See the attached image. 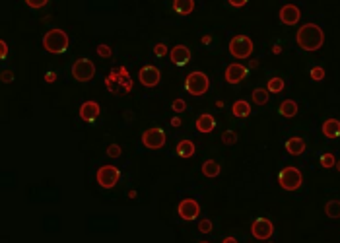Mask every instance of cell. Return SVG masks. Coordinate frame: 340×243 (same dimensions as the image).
Wrapping results in <instances>:
<instances>
[{"instance_id": "cell-10", "label": "cell", "mask_w": 340, "mask_h": 243, "mask_svg": "<svg viewBox=\"0 0 340 243\" xmlns=\"http://www.w3.org/2000/svg\"><path fill=\"white\" fill-rule=\"evenodd\" d=\"M251 234L255 240H270L272 234H274V224L268 220V218H257L251 226Z\"/></svg>"}, {"instance_id": "cell-7", "label": "cell", "mask_w": 340, "mask_h": 243, "mask_svg": "<svg viewBox=\"0 0 340 243\" xmlns=\"http://www.w3.org/2000/svg\"><path fill=\"white\" fill-rule=\"evenodd\" d=\"M119 177H121V171L115 166H101L95 173V179L103 189H113L119 183Z\"/></svg>"}, {"instance_id": "cell-12", "label": "cell", "mask_w": 340, "mask_h": 243, "mask_svg": "<svg viewBox=\"0 0 340 243\" xmlns=\"http://www.w3.org/2000/svg\"><path fill=\"white\" fill-rule=\"evenodd\" d=\"M247 74H249V68H247V66L233 62V64H229V66L226 68L224 78H226V82H227V84H239L241 80H245V78H247Z\"/></svg>"}, {"instance_id": "cell-28", "label": "cell", "mask_w": 340, "mask_h": 243, "mask_svg": "<svg viewBox=\"0 0 340 243\" xmlns=\"http://www.w3.org/2000/svg\"><path fill=\"white\" fill-rule=\"evenodd\" d=\"M319 162H321V166H323L325 169H329V168H335V166H337V160H335V156H333V154H323V156L319 158Z\"/></svg>"}, {"instance_id": "cell-30", "label": "cell", "mask_w": 340, "mask_h": 243, "mask_svg": "<svg viewBox=\"0 0 340 243\" xmlns=\"http://www.w3.org/2000/svg\"><path fill=\"white\" fill-rule=\"evenodd\" d=\"M121 154H123V150H121L119 144H111V146H107V156H109V158H119Z\"/></svg>"}, {"instance_id": "cell-22", "label": "cell", "mask_w": 340, "mask_h": 243, "mask_svg": "<svg viewBox=\"0 0 340 243\" xmlns=\"http://www.w3.org/2000/svg\"><path fill=\"white\" fill-rule=\"evenodd\" d=\"M220 162H216V160H206L204 164H202V175L204 177H210V179H214V177H218L220 175Z\"/></svg>"}, {"instance_id": "cell-2", "label": "cell", "mask_w": 340, "mask_h": 243, "mask_svg": "<svg viewBox=\"0 0 340 243\" xmlns=\"http://www.w3.org/2000/svg\"><path fill=\"white\" fill-rule=\"evenodd\" d=\"M43 47L51 55H62V53H66V49H68V35H66V31H62L58 27L49 29L43 35Z\"/></svg>"}, {"instance_id": "cell-9", "label": "cell", "mask_w": 340, "mask_h": 243, "mask_svg": "<svg viewBox=\"0 0 340 243\" xmlns=\"http://www.w3.org/2000/svg\"><path fill=\"white\" fill-rule=\"evenodd\" d=\"M138 80H140V84L146 86V88H156V86L160 84V80H162V72H160L158 66L146 64V66L140 68V72H138Z\"/></svg>"}, {"instance_id": "cell-27", "label": "cell", "mask_w": 340, "mask_h": 243, "mask_svg": "<svg viewBox=\"0 0 340 243\" xmlns=\"http://www.w3.org/2000/svg\"><path fill=\"white\" fill-rule=\"evenodd\" d=\"M309 76H311V80L321 82V80H325V68H323V66H313V68L309 70Z\"/></svg>"}, {"instance_id": "cell-34", "label": "cell", "mask_w": 340, "mask_h": 243, "mask_svg": "<svg viewBox=\"0 0 340 243\" xmlns=\"http://www.w3.org/2000/svg\"><path fill=\"white\" fill-rule=\"evenodd\" d=\"M25 4L33 10H39V8H45L49 4V0H25Z\"/></svg>"}, {"instance_id": "cell-25", "label": "cell", "mask_w": 340, "mask_h": 243, "mask_svg": "<svg viewBox=\"0 0 340 243\" xmlns=\"http://www.w3.org/2000/svg\"><path fill=\"white\" fill-rule=\"evenodd\" d=\"M325 214L329 218H340V201H329L325 205Z\"/></svg>"}, {"instance_id": "cell-33", "label": "cell", "mask_w": 340, "mask_h": 243, "mask_svg": "<svg viewBox=\"0 0 340 243\" xmlns=\"http://www.w3.org/2000/svg\"><path fill=\"white\" fill-rule=\"evenodd\" d=\"M198 230H200L202 234H210V232H212V222H210L208 218L200 220V222H198Z\"/></svg>"}, {"instance_id": "cell-35", "label": "cell", "mask_w": 340, "mask_h": 243, "mask_svg": "<svg viewBox=\"0 0 340 243\" xmlns=\"http://www.w3.org/2000/svg\"><path fill=\"white\" fill-rule=\"evenodd\" d=\"M97 55L103 56V58H109L111 56V47L109 45H97Z\"/></svg>"}, {"instance_id": "cell-29", "label": "cell", "mask_w": 340, "mask_h": 243, "mask_svg": "<svg viewBox=\"0 0 340 243\" xmlns=\"http://www.w3.org/2000/svg\"><path fill=\"white\" fill-rule=\"evenodd\" d=\"M222 142H224L226 146H231V144L237 142V134H235L233 131H226V132L222 134Z\"/></svg>"}, {"instance_id": "cell-19", "label": "cell", "mask_w": 340, "mask_h": 243, "mask_svg": "<svg viewBox=\"0 0 340 243\" xmlns=\"http://www.w3.org/2000/svg\"><path fill=\"white\" fill-rule=\"evenodd\" d=\"M231 115L237 117V119H245L251 115V103H247L245 99H237L233 105H231Z\"/></svg>"}, {"instance_id": "cell-4", "label": "cell", "mask_w": 340, "mask_h": 243, "mask_svg": "<svg viewBox=\"0 0 340 243\" xmlns=\"http://www.w3.org/2000/svg\"><path fill=\"white\" fill-rule=\"evenodd\" d=\"M227 49H229V55L235 56V58H249L253 55V51H255V45H253L251 37L235 35V37H231Z\"/></svg>"}, {"instance_id": "cell-32", "label": "cell", "mask_w": 340, "mask_h": 243, "mask_svg": "<svg viewBox=\"0 0 340 243\" xmlns=\"http://www.w3.org/2000/svg\"><path fill=\"white\" fill-rule=\"evenodd\" d=\"M171 109H173L175 113H183V111L187 109V103H185V99H175V101L171 103Z\"/></svg>"}, {"instance_id": "cell-18", "label": "cell", "mask_w": 340, "mask_h": 243, "mask_svg": "<svg viewBox=\"0 0 340 243\" xmlns=\"http://www.w3.org/2000/svg\"><path fill=\"white\" fill-rule=\"evenodd\" d=\"M321 131L327 138H340V121L339 119H327L321 127Z\"/></svg>"}, {"instance_id": "cell-31", "label": "cell", "mask_w": 340, "mask_h": 243, "mask_svg": "<svg viewBox=\"0 0 340 243\" xmlns=\"http://www.w3.org/2000/svg\"><path fill=\"white\" fill-rule=\"evenodd\" d=\"M154 55H156L158 58H164V56L168 55V47H166V43H158V45L154 47Z\"/></svg>"}, {"instance_id": "cell-21", "label": "cell", "mask_w": 340, "mask_h": 243, "mask_svg": "<svg viewBox=\"0 0 340 243\" xmlns=\"http://www.w3.org/2000/svg\"><path fill=\"white\" fill-rule=\"evenodd\" d=\"M194 144H192V140H179V144H177V148H175V152H177V156L179 158H192L194 156Z\"/></svg>"}, {"instance_id": "cell-8", "label": "cell", "mask_w": 340, "mask_h": 243, "mask_svg": "<svg viewBox=\"0 0 340 243\" xmlns=\"http://www.w3.org/2000/svg\"><path fill=\"white\" fill-rule=\"evenodd\" d=\"M142 144L148 150H160V148H164V144H166V132H164V129H160V127L146 129L142 132Z\"/></svg>"}, {"instance_id": "cell-37", "label": "cell", "mask_w": 340, "mask_h": 243, "mask_svg": "<svg viewBox=\"0 0 340 243\" xmlns=\"http://www.w3.org/2000/svg\"><path fill=\"white\" fill-rule=\"evenodd\" d=\"M8 56V45H6V41H0V58L4 60Z\"/></svg>"}, {"instance_id": "cell-13", "label": "cell", "mask_w": 340, "mask_h": 243, "mask_svg": "<svg viewBox=\"0 0 340 243\" xmlns=\"http://www.w3.org/2000/svg\"><path fill=\"white\" fill-rule=\"evenodd\" d=\"M278 18H280V21L284 25H296L300 21V18H302V10L296 4H286V6L280 8Z\"/></svg>"}, {"instance_id": "cell-36", "label": "cell", "mask_w": 340, "mask_h": 243, "mask_svg": "<svg viewBox=\"0 0 340 243\" xmlns=\"http://www.w3.org/2000/svg\"><path fill=\"white\" fill-rule=\"evenodd\" d=\"M12 80H14V72H12V70H4V72H2V82L8 84V82H12Z\"/></svg>"}, {"instance_id": "cell-3", "label": "cell", "mask_w": 340, "mask_h": 243, "mask_svg": "<svg viewBox=\"0 0 340 243\" xmlns=\"http://www.w3.org/2000/svg\"><path fill=\"white\" fill-rule=\"evenodd\" d=\"M208 88H210V80L200 70H194L185 78V90L190 95H204L208 92Z\"/></svg>"}, {"instance_id": "cell-38", "label": "cell", "mask_w": 340, "mask_h": 243, "mask_svg": "<svg viewBox=\"0 0 340 243\" xmlns=\"http://www.w3.org/2000/svg\"><path fill=\"white\" fill-rule=\"evenodd\" d=\"M227 2H229L233 8H243V6H247L249 0H227Z\"/></svg>"}, {"instance_id": "cell-20", "label": "cell", "mask_w": 340, "mask_h": 243, "mask_svg": "<svg viewBox=\"0 0 340 243\" xmlns=\"http://www.w3.org/2000/svg\"><path fill=\"white\" fill-rule=\"evenodd\" d=\"M278 115H282V117H286V119L296 117V115H298V103H296L294 99H284V101L280 103V107H278Z\"/></svg>"}, {"instance_id": "cell-40", "label": "cell", "mask_w": 340, "mask_h": 243, "mask_svg": "<svg viewBox=\"0 0 340 243\" xmlns=\"http://www.w3.org/2000/svg\"><path fill=\"white\" fill-rule=\"evenodd\" d=\"M55 78H57L55 72H47V74H45V82H55Z\"/></svg>"}, {"instance_id": "cell-6", "label": "cell", "mask_w": 340, "mask_h": 243, "mask_svg": "<svg viewBox=\"0 0 340 243\" xmlns=\"http://www.w3.org/2000/svg\"><path fill=\"white\" fill-rule=\"evenodd\" d=\"M72 76L78 82H90L95 76V64L90 58H78L72 64Z\"/></svg>"}, {"instance_id": "cell-23", "label": "cell", "mask_w": 340, "mask_h": 243, "mask_svg": "<svg viewBox=\"0 0 340 243\" xmlns=\"http://www.w3.org/2000/svg\"><path fill=\"white\" fill-rule=\"evenodd\" d=\"M173 10L181 16H187L194 10V0H173Z\"/></svg>"}, {"instance_id": "cell-45", "label": "cell", "mask_w": 340, "mask_h": 243, "mask_svg": "<svg viewBox=\"0 0 340 243\" xmlns=\"http://www.w3.org/2000/svg\"><path fill=\"white\" fill-rule=\"evenodd\" d=\"M337 169L340 171V162H337Z\"/></svg>"}, {"instance_id": "cell-17", "label": "cell", "mask_w": 340, "mask_h": 243, "mask_svg": "<svg viewBox=\"0 0 340 243\" xmlns=\"http://www.w3.org/2000/svg\"><path fill=\"white\" fill-rule=\"evenodd\" d=\"M286 152L292 154V156H302L305 152V140L300 138V136H294V138H288L286 144H284Z\"/></svg>"}, {"instance_id": "cell-15", "label": "cell", "mask_w": 340, "mask_h": 243, "mask_svg": "<svg viewBox=\"0 0 340 243\" xmlns=\"http://www.w3.org/2000/svg\"><path fill=\"white\" fill-rule=\"evenodd\" d=\"M170 58L175 66H185L190 60V51L185 45H175L170 51Z\"/></svg>"}, {"instance_id": "cell-44", "label": "cell", "mask_w": 340, "mask_h": 243, "mask_svg": "<svg viewBox=\"0 0 340 243\" xmlns=\"http://www.w3.org/2000/svg\"><path fill=\"white\" fill-rule=\"evenodd\" d=\"M129 197L131 199H136V191H129Z\"/></svg>"}, {"instance_id": "cell-14", "label": "cell", "mask_w": 340, "mask_h": 243, "mask_svg": "<svg viewBox=\"0 0 340 243\" xmlns=\"http://www.w3.org/2000/svg\"><path fill=\"white\" fill-rule=\"evenodd\" d=\"M99 103L97 101H84L82 105H80V119L82 121H86V123H94L97 117H99Z\"/></svg>"}, {"instance_id": "cell-43", "label": "cell", "mask_w": 340, "mask_h": 243, "mask_svg": "<svg viewBox=\"0 0 340 243\" xmlns=\"http://www.w3.org/2000/svg\"><path fill=\"white\" fill-rule=\"evenodd\" d=\"M222 242H224V243H235L237 240H235V238H224Z\"/></svg>"}, {"instance_id": "cell-26", "label": "cell", "mask_w": 340, "mask_h": 243, "mask_svg": "<svg viewBox=\"0 0 340 243\" xmlns=\"http://www.w3.org/2000/svg\"><path fill=\"white\" fill-rule=\"evenodd\" d=\"M266 90H268L270 93H280V92L284 90V80H282V78H278V76L270 78V80H268V84H266Z\"/></svg>"}, {"instance_id": "cell-1", "label": "cell", "mask_w": 340, "mask_h": 243, "mask_svg": "<svg viewBox=\"0 0 340 243\" xmlns=\"http://www.w3.org/2000/svg\"><path fill=\"white\" fill-rule=\"evenodd\" d=\"M296 41H298L300 49H303L307 53H313V51H319L323 47V43H325V31L317 23H305V25H302L298 29Z\"/></svg>"}, {"instance_id": "cell-42", "label": "cell", "mask_w": 340, "mask_h": 243, "mask_svg": "<svg viewBox=\"0 0 340 243\" xmlns=\"http://www.w3.org/2000/svg\"><path fill=\"white\" fill-rule=\"evenodd\" d=\"M171 125H173V127H181V119H179V117H173V119H171Z\"/></svg>"}, {"instance_id": "cell-16", "label": "cell", "mask_w": 340, "mask_h": 243, "mask_svg": "<svg viewBox=\"0 0 340 243\" xmlns=\"http://www.w3.org/2000/svg\"><path fill=\"white\" fill-rule=\"evenodd\" d=\"M194 127H196V131H198V132L208 134V132H212V131L216 129V119H214L210 113H202V115H198V117H196Z\"/></svg>"}, {"instance_id": "cell-11", "label": "cell", "mask_w": 340, "mask_h": 243, "mask_svg": "<svg viewBox=\"0 0 340 243\" xmlns=\"http://www.w3.org/2000/svg\"><path fill=\"white\" fill-rule=\"evenodd\" d=\"M177 212H179V216H181L183 220L192 222V220H196L198 214H200V205H198L194 199H183V201L179 203V206H177Z\"/></svg>"}, {"instance_id": "cell-39", "label": "cell", "mask_w": 340, "mask_h": 243, "mask_svg": "<svg viewBox=\"0 0 340 243\" xmlns=\"http://www.w3.org/2000/svg\"><path fill=\"white\" fill-rule=\"evenodd\" d=\"M200 41H202V45L210 47V45H212V41H214V37H212V35H202V39H200Z\"/></svg>"}, {"instance_id": "cell-41", "label": "cell", "mask_w": 340, "mask_h": 243, "mask_svg": "<svg viewBox=\"0 0 340 243\" xmlns=\"http://www.w3.org/2000/svg\"><path fill=\"white\" fill-rule=\"evenodd\" d=\"M272 53H274V55H280V53H282V45H280V43H276V45L272 47Z\"/></svg>"}, {"instance_id": "cell-24", "label": "cell", "mask_w": 340, "mask_h": 243, "mask_svg": "<svg viewBox=\"0 0 340 243\" xmlns=\"http://www.w3.org/2000/svg\"><path fill=\"white\" fill-rule=\"evenodd\" d=\"M253 101L257 103V105H266L268 103V90H263V88H257V90H253Z\"/></svg>"}, {"instance_id": "cell-5", "label": "cell", "mask_w": 340, "mask_h": 243, "mask_svg": "<svg viewBox=\"0 0 340 243\" xmlns=\"http://www.w3.org/2000/svg\"><path fill=\"white\" fill-rule=\"evenodd\" d=\"M302 181H303L302 171L294 166H288V168L280 169V173H278V185L284 191H298L302 187Z\"/></svg>"}]
</instances>
